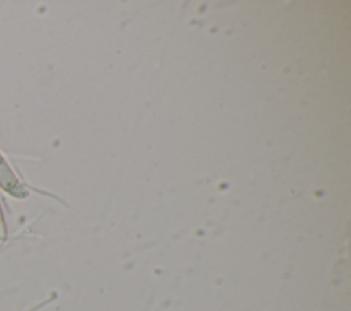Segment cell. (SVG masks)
Returning <instances> with one entry per match:
<instances>
[{
  "label": "cell",
  "mask_w": 351,
  "mask_h": 311,
  "mask_svg": "<svg viewBox=\"0 0 351 311\" xmlns=\"http://www.w3.org/2000/svg\"><path fill=\"white\" fill-rule=\"evenodd\" d=\"M0 188L10 196L22 199L27 196L26 188L21 184L18 177L14 174L12 169L8 166L3 155L0 153Z\"/></svg>",
  "instance_id": "obj_1"
}]
</instances>
